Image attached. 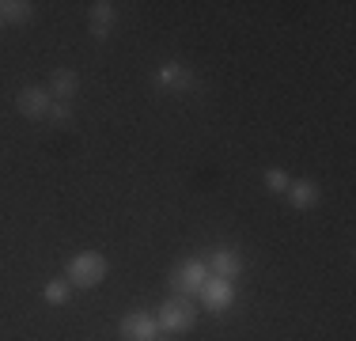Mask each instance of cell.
<instances>
[{
    "mask_svg": "<svg viewBox=\"0 0 356 341\" xmlns=\"http://www.w3.org/2000/svg\"><path fill=\"white\" fill-rule=\"evenodd\" d=\"M76 91H80V76H76L72 68H57L54 80H49V95L61 99V102H72Z\"/></svg>",
    "mask_w": 356,
    "mask_h": 341,
    "instance_id": "10",
    "label": "cell"
},
{
    "mask_svg": "<svg viewBox=\"0 0 356 341\" xmlns=\"http://www.w3.org/2000/svg\"><path fill=\"white\" fill-rule=\"evenodd\" d=\"M118 330H122L125 341H156L159 338V322H156V315H148V311H129Z\"/></svg>",
    "mask_w": 356,
    "mask_h": 341,
    "instance_id": "4",
    "label": "cell"
},
{
    "mask_svg": "<svg viewBox=\"0 0 356 341\" xmlns=\"http://www.w3.org/2000/svg\"><path fill=\"white\" fill-rule=\"evenodd\" d=\"M318 182H311V178H296L292 186H288V201L296 205V209H315L318 205Z\"/></svg>",
    "mask_w": 356,
    "mask_h": 341,
    "instance_id": "11",
    "label": "cell"
},
{
    "mask_svg": "<svg viewBox=\"0 0 356 341\" xmlns=\"http://www.w3.org/2000/svg\"><path fill=\"white\" fill-rule=\"evenodd\" d=\"M0 23H4V19H0Z\"/></svg>",
    "mask_w": 356,
    "mask_h": 341,
    "instance_id": "16",
    "label": "cell"
},
{
    "mask_svg": "<svg viewBox=\"0 0 356 341\" xmlns=\"http://www.w3.org/2000/svg\"><path fill=\"white\" fill-rule=\"evenodd\" d=\"M156 84H159L163 91H178V95H182V91L193 88V72H190L182 61H167V65L156 68Z\"/></svg>",
    "mask_w": 356,
    "mask_h": 341,
    "instance_id": "7",
    "label": "cell"
},
{
    "mask_svg": "<svg viewBox=\"0 0 356 341\" xmlns=\"http://www.w3.org/2000/svg\"><path fill=\"white\" fill-rule=\"evenodd\" d=\"M0 19L4 23H31L35 19V4H27V0H0Z\"/></svg>",
    "mask_w": 356,
    "mask_h": 341,
    "instance_id": "12",
    "label": "cell"
},
{
    "mask_svg": "<svg viewBox=\"0 0 356 341\" xmlns=\"http://www.w3.org/2000/svg\"><path fill=\"white\" fill-rule=\"evenodd\" d=\"M65 280H69L72 288H95L106 280V258L95 251H83L76 254V258L69 262V269H65Z\"/></svg>",
    "mask_w": 356,
    "mask_h": 341,
    "instance_id": "1",
    "label": "cell"
},
{
    "mask_svg": "<svg viewBox=\"0 0 356 341\" xmlns=\"http://www.w3.org/2000/svg\"><path fill=\"white\" fill-rule=\"evenodd\" d=\"M201 300L213 307L216 315L227 311V307H232V300H235V280H224V277H213V273H209L205 288H201Z\"/></svg>",
    "mask_w": 356,
    "mask_h": 341,
    "instance_id": "8",
    "label": "cell"
},
{
    "mask_svg": "<svg viewBox=\"0 0 356 341\" xmlns=\"http://www.w3.org/2000/svg\"><path fill=\"white\" fill-rule=\"evenodd\" d=\"M156 341H159V338H156Z\"/></svg>",
    "mask_w": 356,
    "mask_h": 341,
    "instance_id": "17",
    "label": "cell"
},
{
    "mask_svg": "<svg viewBox=\"0 0 356 341\" xmlns=\"http://www.w3.org/2000/svg\"><path fill=\"white\" fill-rule=\"evenodd\" d=\"M209 273L213 277H224V280H235L243 273V254L239 251H232V246H216L213 254H209Z\"/></svg>",
    "mask_w": 356,
    "mask_h": 341,
    "instance_id": "6",
    "label": "cell"
},
{
    "mask_svg": "<svg viewBox=\"0 0 356 341\" xmlns=\"http://www.w3.org/2000/svg\"><path fill=\"white\" fill-rule=\"evenodd\" d=\"M266 186H269L273 193H288V186H292V178H288L281 167H269V170H266Z\"/></svg>",
    "mask_w": 356,
    "mask_h": 341,
    "instance_id": "15",
    "label": "cell"
},
{
    "mask_svg": "<svg viewBox=\"0 0 356 341\" xmlns=\"http://www.w3.org/2000/svg\"><path fill=\"white\" fill-rule=\"evenodd\" d=\"M156 322H159V330H167V334H186V330L197 326V307H193L190 296H171V300L159 307Z\"/></svg>",
    "mask_w": 356,
    "mask_h": 341,
    "instance_id": "2",
    "label": "cell"
},
{
    "mask_svg": "<svg viewBox=\"0 0 356 341\" xmlns=\"http://www.w3.org/2000/svg\"><path fill=\"white\" fill-rule=\"evenodd\" d=\"M49 122H54L57 129H69L72 125V106L69 102H54V106H49Z\"/></svg>",
    "mask_w": 356,
    "mask_h": 341,
    "instance_id": "14",
    "label": "cell"
},
{
    "mask_svg": "<svg viewBox=\"0 0 356 341\" xmlns=\"http://www.w3.org/2000/svg\"><path fill=\"white\" fill-rule=\"evenodd\" d=\"M110 27H114V4H110V0L91 4V12H88V31H91V38H106Z\"/></svg>",
    "mask_w": 356,
    "mask_h": 341,
    "instance_id": "9",
    "label": "cell"
},
{
    "mask_svg": "<svg viewBox=\"0 0 356 341\" xmlns=\"http://www.w3.org/2000/svg\"><path fill=\"white\" fill-rule=\"evenodd\" d=\"M15 106H19L23 118H31V122H38V118H49V106H54V95H49L46 88H23L19 95H15Z\"/></svg>",
    "mask_w": 356,
    "mask_h": 341,
    "instance_id": "5",
    "label": "cell"
},
{
    "mask_svg": "<svg viewBox=\"0 0 356 341\" xmlns=\"http://www.w3.org/2000/svg\"><path fill=\"white\" fill-rule=\"evenodd\" d=\"M205 280H209L205 258H190V262H182V266L171 269V292L175 296H201Z\"/></svg>",
    "mask_w": 356,
    "mask_h": 341,
    "instance_id": "3",
    "label": "cell"
},
{
    "mask_svg": "<svg viewBox=\"0 0 356 341\" xmlns=\"http://www.w3.org/2000/svg\"><path fill=\"white\" fill-rule=\"evenodd\" d=\"M69 296H72V285H69V280H61V277L46 280V288H42V300L54 303V307H65V303H69Z\"/></svg>",
    "mask_w": 356,
    "mask_h": 341,
    "instance_id": "13",
    "label": "cell"
}]
</instances>
